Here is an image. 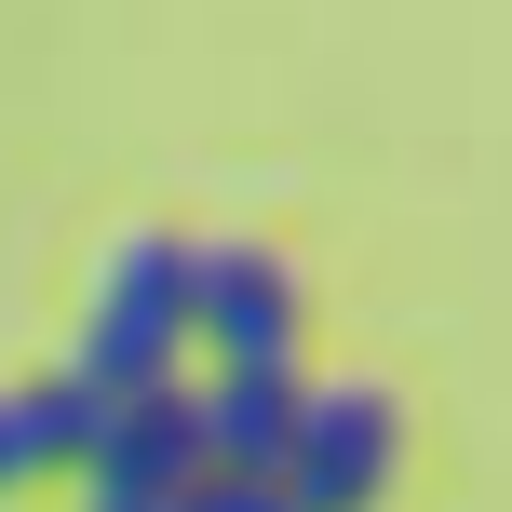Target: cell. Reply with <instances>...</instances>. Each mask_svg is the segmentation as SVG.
<instances>
[{
	"label": "cell",
	"mask_w": 512,
	"mask_h": 512,
	"mask_svg": "<svg viewBox=\"0 0 512 512\" xmlns=\"http://www.w3.org/2000/svg\"><path fill=\"white\" fill-rule=\"evenodd\" d=\"M283 499L297 512H378L405 486V405L378 378H337V391H297V432H283Z\"/></svg>",
	"instance_id": "1"
},
{
	"label": "cell",
	"mask_w": 512,
	"mask_h": 512,
	"mask_svg": "<svg viewBox=\"0 0 512 512\" xmlns=\"http://www.w3.org/2000/svg\"><path fill=\"white\" fill-rule=\"evenodd\" d=\"M176 351H189V243L135 230V243L95 270V310H81V378L135 391V378H176Z\"/></svg>",
	"instance_id": "2"
},
{
	"label": "cell",
	"mask_w": 512,
	"mask_h": 512,
	"mask_svg": "<svg viewBox=\"0 0 512 512\" xmlns=\"http://www.w3.org/2000/svg\"><path fill=\"white\" fill-rule=\"evenodd\" d=\"M68 472H81V486H108V499H176L189 472H203V391H189V378H135V391H108Z\"/></svg>",
	"instance_id": "3"
},
{
	"label": "cell",
	"mask_w": 512,
	"mask_h": 512,
	"mask_svg": "<svg viewBox=\"0 0 512 512\" xmlns=\"http://www.w3.org/2000/svg\"><path fill=\"white\" fill-rule=\"evenodd\" d=\"M297 270L270 243H189V351L216 364H297Z\"/></svg>",
	"instance_id": "4"
},
{
	"label": "cell",
	"mask_w": 512,
	"mask_h": 512,
	"mask_svg": "<svg viewBox=\"0 0 512 512\" xmlns=\"http://www.w3.org/2000/svg\"><path fill=\"white\" fill-rule=\"evenodd\" d=\"M297 364H216L203 378V472H270L297 432Z\"/></svg>",
	"instance_id": "5"
},
{
	"label": "cell",
	"mask_w": 512,
	"mask_h": 512,
	"mask_svg": "<svg viewBox=\"0 0 512 512\" xmlns=\"http://www.w3.org/2000/svg\"><path fill=\"white\" fill-rule=\"evenodd\" d=\"M95 405H108V378H27V391H0V499H27L41 472H68L81 459V432H95Z\"/></svg>",
	"instance_id": "6"
},
{
	"label": "cell",
	"mask_w": 512,
	"mask_h": 512,
	"mask_svg": "<svg viewBox=\"0 0 512 512\" xmlns=\"http://www.w3.org/2000/svg\"><path fill=\"white\" fill-rule=\"evenodd\" d=\"M176 512H297V499H283V472H189Z\"/></svg>",
	"instance_id": "7"
},
{
	"label": "cell",
	"mask_w": 512,
	"mask_h": 512,
	"mask_svg": "<svg viewBox=\"0 0 512 512\" xmlns=\"http://www.w3.org/2000/svg\"><path fill=\"white\" fill-rule=\"evenodd\" d=\"M95 512H176V499H108V486H95Z\"/></svg>",
	"instance_id": "8"
}]
</instances>
